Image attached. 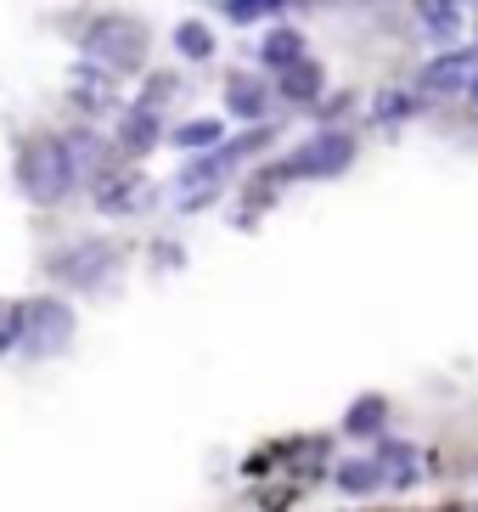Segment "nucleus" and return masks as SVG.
Returning a JSON list of instances; mask_svg holds the SVG:
<instances>
[{"mask_svg": "<svg viewBox=\"0 0 478 512\" xmlns=\"http://www.w3.org/2000/svg\"><path fill=\"white\" fill-rule=\"evenodd\" d=\"M85 62L96 74L119 79V74H141L147 68V51H152V29L130 12H102L96 23L85 29Z\"/></svg>", "mask_w": 478, "mask_h": 512, "instance_id": "1", "label": "nucleus"}, {"mask_svg": "<svg viewBox=\"0 0 478 512\" xmlns=\"http://www.w3.org/2000/svg\"><path fill=\"white\" fill-rule=\"evenodd\" d=\"M74 186H79L74 164H68V147L57 136H29L17 147V192L29 197L34 209H57Z\"/></svg>", "mask_w": 478, "mask_h": 512, "instance_id": "2", "label": "nucleus"}, {"mask_svg": "<svg viewBox=\"0 0 478 512\" xmlns=\"http://www.w3.org/2000/svg\"><path fill=\"white\" fill-rule=\"evenodd\" d=\"M355 164V141L344 136V130H327V136H310L293 158H282V164L270 169L276 181H321V175H338V169Z\"/></svg>", "mask_w": 478, "mask_h": 512, "instance_id": "3", "label": "nucleus"}, {"mask_svg": "<svg viewBox=\"0 0 478 512\" xmlns=\"http://www.w3.org/2000/svg\"><path fill=\"white\" fill-rule=\"evenodd\" d=\"M74 344V310L62 299H29L23 304V349H29V361H45V355H62V349Z\"/></svg>", "mask_w": 478, "mask_h": 512, "instance_id": "4", "label": "nucleus"}, {"mask_svg": "<svg viewBox=\"0 0 478 512\" xmlns=\"http://www.w3.org/2000/svg\"><path fill=\"white\" fill-rule=\"evenodd\" d=\"M124 265V248L119 242H107V237H85L74 242L68 254L51 259V276H62V282H74V287H102L107 276Z\"/></svg>", "mask_w": 478, "mask_h": 512, "instance_id": "5", "label": "nucleus"}, {"mask_svg": "<svg viewBox=\"0 0 478 512\" xmlns=\"http://www.w3.org/2000/svg\"><path fill=\"white\" fill-rule=\"evenodd\" d=\"M152 141H158V113H147L141 102L124 107V113H119V136H113V152L141 158V152H152Z\"/></svg>", "mask_w": 478, "mask_h": 512, "instance_id": "6", "label": "nucleus"}, {"mask_svg": "<svg viewBox=\"0 0 478 512\" xmlns=\"http://www.w3.org/2000/svg\"><path fill=\"white\" fill-rule=\"evenodd\" d=\"M96 192H102V197H96V209H102V214H141V209L152 203V181H147V175H124V181H102Z\"/></svg>", "mask_w": 478, "mask_h": 512, "instance_id": "7", "label": "nucleus"}, {"mask_svg": "<svg viewBox=\"0 0 478 512\" xmlns=\"http://www.w3.org/2000/svg\"><path fill=\"white\" fill-rule=\"evenodd\" d=\"M62 147H68V164H74V181H90L96 169H107V141L90 136V130H74V136H62Z\"/></svg>", "mask_w": 478, "mask_h": 512, "instance_id": "8", "label": "nucleus"}, {"mask_svg": "<svg viewBox=\"0 0 478 512\" xmlns=\"http://www.w3.org/2000/svg\"><path fill=\"white\" fill-rule=\"evenodd\" d=\"M321 85H327V68H321L315 57L293 62V68L282 74V96H287V102H299V107H310L315 96H321Z\"/></svg>", "mask_w": 478, "mask_h": 512, "instance_id": "9", "label": "nucleus"}, {"mask_svg": "<svg viewBox=\"0 0 478 512\" xmlns=\"http://www.w3.org/2000/svg\"><path fill=\"white\" fill-rule=\"evenodd\" d=\"M265 85H259L254 74H231L225 79V107L237 113V119H265Z\"/></svg>", "mask_w": 478, "mask_h": 512, "instance_id": "10", "label": "nucleus"}, {"mask_svg": "<svg viewBox=\"0 0 478 512\" xmlns=\"http://www.w3.org/2000/svg\"><path fill=\"white\" fill-rule=\"evenodd\" d=\"M259 62H265V68H276V74H287L293 62H304V34L299 29H270L265 46H259Z\"/></svg>", "mask_w": 478, "mask_h": 512, "instance_id": "11", "label": "nucleus"}, {"mask_svg": "<svg viewBox=\"0 0 478 512\" xmlns=\"http://www.w3.org/2000/svg\"><path fill=\"white\" fill-rule=\"evenodd\" d=\"M478 68V51H450V57H439V62H428V74H422V85L428 91H456L467 74Z\"/></svg>", "mask_w": 478, "mask_h": 512, "instance_id": "12", "label": "nucleus"}, {"mask_svg": "<svg viewBox=\"0 0 478 512\" xmlns=\"http://www.w3.org/2000/svg\"><path fill=\"white\" fill-rule=\"evenodd\" d=\"M377 484H383V467L366 462V456H349V462L338 467V490H344V496H372Z\"/></svg>", "mask_w": 478, "mask_h": 512, "instance_id": "13", "label": "nucleus"}, {"mask_svg": "<svg viewBox=\"0 0 478 512\" xmlns=\"http://www.w3.org/2000/svg\"><path fill=\"white\" fill-rule=\"evenodd\" d=\"M383 417H389V400H383V394H360L355 406L344 411V428L349 434H377Z\"/></svg>", "mask_w": 478, "mask_h": 512, "instance_id": "14", "label": "nucleus"}, {"mask_svg": "<svg viewBox=\"0 0 478 512\" xmlns=\"http://www.w3.org/2000/svg\"><path fill=\"white\" fill-rule=\"evenodd\" d=\"M175 51H180V57H192V62H209V57H214V34H209V23L186 17V23L175 29Z\"/></svg>", "mask_w": 478, "mask_h": 512, "instance_id": "15", "label": "nucleus"}, {"mask_svg": "<svg viewBox=\"0 0 478 512\" xmlns=\"http://www.w3.org/2000/svg\"><path fill=\"white\" fill-rule=\"evenodd\" d=\"M422 17V29L434 34V40H450V34H462V6H450V0H439V6H417Z\"/></svg>", "mask_w": 478, "mask_h": 512, "instance_id": "16", "label": "nucleus"}, {"mask_svg": "<svg viewBox=\"0 0 478 512\" xmlns=\"http://www.w3.org/2000/svg\"><path fill=\"white\" fill-rule=\"evenodd\" d=\"M377 467H383V479H389V467H394V484H400V490L422 479V473H417V451H411V445H400V439H394V445H383V462H377Z\"/></svg>", "mask_w": 478, "mask_h": 512, "instance_id": "17", "label": "nucleus"}, {"mask_svg": "<svg viewBox=\"0 0 478 512\" xmlns=\"http://www.w3.org/2000/svg\"><path fill=\"white\" fill-rule=\"evenodd\" d=\"M175 147H220V124L214 119H186L175 130Z\"/></svg>", "mask_w": 478, "mask_h": 512, "instance_id": "18", "label": "nucleus"}, {"mask_svg": "<svg viewBox=\"0 0 478 512\" xmlns=\"http://www.w3.org/2000/svg\"><path fill=\"white\" fill-rule=\"evenodd\" d=\"M17 344H23V304L0 299V355H6V349H17Z\"/></svg>", "mask_w": 478, "mask_h": 512, "instance_id": "19", "label": "nucleus"}, {"mask_svg": "<svg viewBox=\"0 0 478 512\" xmlns=\"http://www.w3.org/2000/svg\"><path fill=\"white\" fill-rule=\"evenodd\" d=\"M270 12H282V6H270V0H231V6H225L231 23H254V17H270Z\"/></svg>", "mask_w": 478, "mask_h": 512, "instance_id": "20", "label": "nucleus"}, {"mask_svg": "<svg viewBox=\"0 0 478 512\" xmlns=\"http://www.w3.org/2000/svg\"><path fill=\"white\" fill-rule=\"evenodd\" d=\"M377 119H405V96H383L377 102Z\"/></svg>", "mask_w": 478, "mask_h": 512, "instance_id": "21", "label": "nucleus"}, {"mask_svg": "<svg viewBox=\"0 0 478 512\" xmlns=\"http://www.w3.org/2000/svg\"><path fill=\"white\" fill-rule=\"evenodd\" d=\"M439 512H478V501H462V507H439Z\"/></svg>", "mask_w": 478, "mask_h": 512, "instance_id": "22", "label": "nucleus"}, {"mask_svg": "<svg viewBox=\"0 0 478 512\" xmlns=\"http://www.w3.org/2000/svg\"><path fill=\"white\" fill-rule=\"evenodd\" d=\"M473 102H478V79H473Z\"/></svg>", "mask_w": 478, "mask_h": 512, "instance_id": "23", "label": "nucleus"}]
</instances>
